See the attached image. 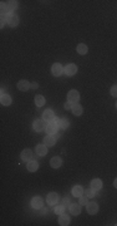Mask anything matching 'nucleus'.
I'll use <instances>...</instances> for the list:
<instances>
[{
    "instance_id": "nucleus-1",
    "label": "nucleus",
    "mask_w": 117,
    "mask_h": 226,
    "mask_svg": "<svg viewBox=\"0 0 117 226\" xmlns=\"http://www.w3.org/2000/svg\"><path fill=\"white\" fill-rule=\"evenodd\" d=\"M67 99L68 102H71L72 104H77V102L80 101V94L77 91H75V89H72V91L68 92L67 94Z\"/></svg>"
},
{
    "instance_id": "nucleus-2",
    "label": "nucleus",
    "mask_w": 117,
    "mask_h": 226,
    "mask_svg": "<svg viewBox=\"0 0 117 226\" xmlns=\"http://www.w3.org/2000/svg\"><path fill=\"white\" fill-rule=\"evenodd\" d=\"M42 119L45 121V122H47V123H50V122H52V121L55 119V114H54V112L51 111V109H46V111L42 113Z\"/></svg>"
},
{
    "instance_id": "nucleus-3",
    "label": "nucleus",
    "mask_w": 117,
    "mask_h": 226,
    "mask_svg": "<svg viewBox=\"0 0 117 226\" xmlns=\"http://www.w3.org/2000/svg\"><path fill=\"white\" fill-rule=\"evenodd\" d=\"M6 17H8V24L10 25V27H16V25L19 24V18L16 17V15H15V14H11V13H9L8 15H6Z\"/></svg>"
},
{
    "instance_id": "nucleus-4",
    "label": "nucleus",
    "mask_w": 117,
    "mask_h": 226,
    "mask_svg": "<svg viewBox=\"0 0 117 226\" xmlns=\"http://www.w3.org/2000/svg\"><path fill=\"white\" fill-rule=\"evenodd\" d=\"M51 72H52V74H54V76L58 77V76L62 74L63 68H62V65L60 64V63H55V64L52 65V68H51Z\"/></svg>"
},
{
    "instance_id": "nucleus-5",
    "label": "nucleus",
    "mask_w": 117,
    "mask_h": 226,
    "mask_svg": "<svg viewBox=\"0 0 117 226\" xmlns=\"http://www.w3.org/2000/svg\"><path fill=\"white\" fill-rule=\"evenodd\" d=\"M57 201H58V195L57 193L51 192V193L47 195V203H49L50 206H54L55 203H57Z\"/></svg>"
},
{
    "instance_id": "nucleus-6",
    "label": "nucleus",
    "mask_w": 117,
    "mask_h": 226,
    "mask_svg": "<svg viewBox=\"0 0 117 226\" xmlns=\"http://www.w3.org/2000/svg\"><path fill=\"white\" fill-rule=\"evenodd\" d=\"M65 74H67V76H73L75 74V73L77 72V67L75 65V64H67L66 67H65Z\"/></svg>"
},
{
    "instance_id": "nucleus-7",
    "label": "nucleus",
    "mask_w": 117,
    "mask_h": 226,
    "mask_svg": "<svg viewBox=\"0 0 117 226\" xmlns=\"http://www.w3.org/2000/svg\"><path fill=\"white\" fill-rule=\"evenodd\" d=\"M21 158L25 162H29L33 160V152H31V150H24L21 152Z\"/></svg>"
},
{
    "instance_id": "nucleus-8",
    "label": "nucleus",
    "mask_w": 117,
    "mask_h": 226,
    "mask_svg": "<svg viewBox=\"0 0 117 226\" xmlns=\"http://www.w3.org/2000/svg\"><path fill=\"white\" fill-rule=\"evenodd\" d=\"M57 129H58V124L55 122V123H49L46 127V132L49 134H55L57 133Z\"/></svg>"
},
{
    "instance_id": "nucleus-9",
    "label": "nucleus",
    "mask_w": 117,
    "mask_h": 226,
    "mask_svg": "<svg viewBox=\"0 0 117 226\" xmlns=\"http://www.w3.org/2000/svg\"><path fill=\"white\" fill-rule=\"evenodd\" d=\"M98 211V205L96 202H90L87 205V212L90 215H95V214H97Z\"/></svg>"
},
{
    "instance_id": "nucleus-10",
    "label": "nucleus",
    "mask_w": 117,
    "mask_h": 226,
    "mask_svg": "<svg viewBox=\"0 0 117 226\" xmlns=\"http://www.w3.org/2000/svg\"><path fill=\"white\" fill-rule=\"evenodd\" d=\"M34 128H35V131H38V132L45 129V121L44 119H36L34 122Z\"/></svg>"
},
{
    "instance_id": "nucleus-11",
    "label": "nucleus",
    "mask_w": 117,
    "mask_h": 226,
    "mask_svg": "<svg viewBox=\"0 0 117 226\" xmlns=\"http://www.w3.org/2000/svg\"><path fill=\"white\" fill-rule=\"evenodd\" d=\"M18 88L20 89V91H23V92H25V91H28L29 88H31V84L28 82V81H25V79H23V81H20L19 83H18Z\"/></svg>"
},
{
    "instance_id": "nucleus-12",
    "label": "nucleus",
    "mask_w": 117,
    "mask_h": 226,
    "mask_svg": "<svg viewBox=\"0 0 117 226\" xmlns=\"http://www.w3.org/2000/svg\"><path fill=\"white\" fill-rule=\"evenodd\" d=\"M50 165H51L52 169H58V167L62 165V160L60 157H52L51 161H50Z\"/></svg>"
},
{
    "instance_id": "nucleus-13",
    "label": "nucleus",
    "mask_w": 117,
    "mask_h": 226,
    "mask_svg": "<svg viewBox=\"0 0 117 226\" xmlns=\"http://www.w3.org/2000/svg\"><path fill=\"white\" fill-rule=\"evenodd\" d=\"M70 212H71L72 215H75V216H77V215L81 212V205H80V202L71 205V206H70Z\"/></svg>"
},
{
    "instance_id": "nucleus-14",
    "label": "nucleus",
    "mask_w": 117,
    "mask_h": 226,
    "mask_svg": "<svg viewBox=\"0 0 117 226\" xmlns=\"http://www.w3.org/2000/svg\"><path fill=\"white\" fill-rule=\"evenodd\" d=\"M31 206H33L34 209H41L42 207V198L36 196L33 198V201H31Z\"/></svg>"
},
{
    "instance_id": "nucleus-15",
    "label": "nucleus",
    "mask_w": 117,
    "mask_h": 226,
    "mask_svg": "<svg viewBox=\"0 0 117 226\" xmlns=\"http://www.w3.org/2000/svg\"><path fill=\"white\" fill-rule=\"evenodd\" d=\"M101 187H102V181L100 178H95V180L91 181V188H93L95 191H98Z\"/></svg>"
},
{
    "instance_id": "nucleus-16",
    "label": "nucleus",
    "mask_w": 117,
    "mask_h": 226,
    "mask_svg": "<svg viewBox=\"0 0 117 226\" xmlns=\"http://www.w3.org/2000/svg\"><path fill=\"white\" fill-rule=\"evenodd\" d=\"M0 102H1L3 106H10V104H11V97H10L9 94H1Z\"/></svg>"
},
{
    "instance_id": "nucleus-17",
    "label": "nucleus",
    "mask_w": 117,
    "mask_h": 226,
    "mask_svg": "<svg viewBox=\"0 0 117 226\" xmlns=\"http://www.w3.org/2000/svg\"><path fill=\"white\" fill-rule=\"evenodd\" d=\"M36 153L39 156H45L47 153V148H46V145H39L36 146Z\"/></svg>"
},
{
    "instance_id": "nucleus-18",
    "label": "nucleus",
    "mask_w": 117,
    "mask_h": 226,
    "mask_svg": "<svg viewBox=\"0 0 117 226\" xmlns=\"http://www.w3.org/2000/svg\"><path fill=\"white\" fill-rule=\"evenodd\" d=\"M55 142H56V140H55V137H54L52 134L46 136V137L44 138V143H45L46 146H54Z\"/></svg>"
},
{
    "instance_id": "nucleus-19",
    "label": "nucleus",
    "mask_w": 117,
    "mask_h": 226,
    "mask_svg": "<svg viewBox=\"0 0 117 226\" xmlns=\"http://www.w3.org/2000/svg\"><path fill=\"white\" fill-rule=\"evenodd\" d=\"M38 169H39V164H38L36 161H33V160H31V161L28 162V170H29V171L34 172V171H36Z\"/></svg>"
},
{
    "instance_id": "nucleus-20",
    "label": "nucleus",
    "mask_w": 117,
    "mask_h": 226,
    "mask_svg": "<svg viewBox=\"0 0 117 226\" xmlns=\"http://www.w3.org/2000/svg\"><path fill=\"white\" fill-rule=\"evenodd\" d=\"M83 193V188L81 186H75L72 188V195L76 196V197H81Z\"/></svg>"
},
{
    "instance_id": "nucleus-21",
    "label": "nucleus",
    "mask_w": 117,
    "mask_h": 226,
    "mask_svg": "<svg viewBox=\"0 0 117 226\" xmlns=\"http://www.w3.org/2000/svg\"><path fill=\"white\" fill-rule=\"evenodd\" d=\"M58 224L62 225V226H66L70 224V217L67 215H60V219H58Z\"/></svg>"
},
{
    "instance_id": "nucleus-22",
    "label": "nucleus",
    "mask_w": 117,
    "mask_h": 226,
    "mask_svg": "<svg viewBox=\"0 0 117 226\" xmlns=\"http://www.w3.org/2000/svg\"><path fill=\"white\" fill-rule=\"evenodd\" d=\"M55 122L58 124V127H61L62 129H65L68 127V121L66 118H62V119H56Z\"/></svg>"
},
{
    "instance_id": "nucleus-23",
    "label": "nucleus",
    "mask_w": 117,
    "mask_h": 226,
    "mask_svg": "<svg viewBox=\"0 0 117 226\" xmlns=\"http://www.w3.org/2000/svg\"><path fill=\"white\" fill-rule=\"evenodd\" d=\"M76 50H77V53L78 54H81V55H83V54H86L87 53V45H85V44H78L77 45V48H76Z\"/></svg>"
},
{
    "instance_id": "nucleus-24",
    "label": "nucleus",
    "mask_w": 117,
    "mask_h": 226,
    "mask_svg": "<svg viewBox=\"0 0 117 226\" xmlns=\"http://www.w3.org/2000/svg\"><path fill=\"white\" fill-rule=\"evenodd\" d=\"M71 109H72V113L75 114V116H80V114H82V107L80 106V104H73Z\"/></svg>"
},
{
    "instance_id": "nucleus-25",
    "label": "nucleus",
    "mask_w": 117,
    "mask_h": 226,
    "mask_svg": "<svg viewBox=\"0 0 117 226\" xmlns=\"http://www.w3.org/2000/svg\"><path fill=\"white\" fill-rule=\"evenodd\" d=\"M35 103H36V106H38V107L44 106V103H45V98L42 97V96H36V97H35Z\"/></svg>"
},
{
    "instance_id": "nucleus-26",
    "label": "nucleus",
    "mask_w": 117,
    "mask_h": 226,
    "mask_svg": "<svg viewBox=\"0 0 117 226\" xmlns=\"http://www.w3.org/2000/svg\"><path fill=\"white\" fill-rule=\"evenodd\" d=\"M6 7L9 10H15L18 8V1H15V0H11V1H8L6 3Z\"/></svg>"
},
{
    "instance_id": "nucleus-27",
    "label": "nucleus",
    "mask_w": 117,
    "mask_h": 226,
    "mask_svg": "<svg viewBox=\"0 0 117 226\" xmlns=\"http://www.w3.org/2000/svg\"><path fill=\"white\" fill-rule=\"evenodd\" d=\"M63 211H65V205H60V206L55 207V214L56 215H62Z\"/></svg>"
},
{
    "instance_id": "nucleus-28",
    "label": "nucleus",
    "mask_w": 117,
    "mask_h": 226,
    "mask_svg": "<svg viewBox=\"0 0 117 226\" xmlns=\"http://www.w3.org/2000/svg\"><path fill=\"white\" fill-rule=\"evenodd\" d=\"M0 12H1V15H8L9 13V9H8V7H6V4L5 3H1V7H0Z\"/></svg>"
},
{
    "instance_id": "nucleus-29",
    "label": "nucleus",
    "mask_w": 117,
    "mask_h": 226,
    "mask_svg": "<svg viewBox=\"0 0 117 226\" xmlns=\"http://www.w3.org/2000/svg\"><path fill=\"white\" fill-rule=\"evenodd\" d=\"M86 196L90 197V198L95 196V190H93V188H88V190L86 191Z\"/></svg>"
},
{
    "instance_id": "nucleus-30",
    "label": "nucleus",
    "mask_w": 117,
    "mask_h": 226,
    "mask_svg": "<svg viewBox=\"0 0 117 226\" xmlns=\"http://www.w3.org/2000/svg\"><path fill=\"white\" fill-rule=\"evenodd\" d=\"M80 205H87V196L80 197Z\"/></svg>"
},
{
    "instance_id": "nucleus-31",
    "label": "nucleus",
    "mask_w": 117,
    "mask_h": 226,
    "mask_svg": "<svg viewBox=\"0 0 117 226\" xmlns=\"http://www.w3.org/2000/svg\"><path fill=\"white\" fill-rule=\"evenodd\" d=\"M111 94H112L113 97H117V86H115V87L111 88Z\"/></svg>"
},
{
    "instance_id": "nucleus-32",
    "label": "nucleus",
    "mask_w": 117,
    "mask_h": 226,
    "mask_svg": "<svg viewBox=\"0 0 117 226\" xmlns=\"http://www.w3.org/2000/svg\"><path fill=\"white\" fill-rule=\"evenodd\" d=\"M72 106H73V104H72L71 102H68V101L65 103V108H66V109H70V108H72Z\"/></svg>"
},
{
    "instance_id": "nucleus-33",
    "label": "nucleus",
    "mask_w": 117,
    "mask_h": 226,
    "mask_svg": "<svg viewBox=\"0 0 117 226\" xmlns=\"http://www.w3.org/2000/svg\"><path fill=\"white\" fill-rule=\"evenodd\" d=\"M68 203H70V198L65 197V198H63V205H68Z\"/></svg>"
},
{
    "instance_id": "nucleus-34",
    "label": "nucleus",
    "mask_w": 117,
    "mask_h": 226,
    "mask_svg": "<svg viewBox=\"0 0 117 226\" xmlns=\"http://www.w3.org/2000/svg\"><path fill=\"white\" fill-rule=\"evenodd\" d=\"M31 88L36 89V88H38V83H33V84H31Z\"/></svg>"
},
{
    "instance_id": "nucleus-35",
    "label": "nucleus",
    "mask_w": 117,
    "mask_h": 226,
    "mask_svg": "<svg viewBox=\"0 0 117 226\" xmlns=\"http://www.w3.org/2000/svg\"><path fill=\"white\" fill-rule=\"evenodd\" d=\"M46 214V209L45 207H41V215H45Z\"/></svg>"
},
{
    "instance_id": "nucleus-36",
    "label": "nucleus",
    "mask_w": 117,
    "mask_h": 226,
    "mask_svg": "<svg viewBox=\"0 0 117 226\" xmlns=\"http://www.w3.org/2000/svg\"><path fill=\"white\" fill-rule=\"evenodd\" d=\"M113 185H115V187H117V178L115 180V182H113Z\"/></svg>"
},
{
    "instance_id": "nucleus-37",
    "label": "nucleus",
    "mask_w": 117,
    "mask_h": 226,
    "mask_svg": "<svg viewBox=\"0 0 117 226\" xmlns=\"http://www.w3.org/2000/svg\"><path fill=\"white\" fill-rule=\"evenodd\" d=\"M116 107H117V104H116Z\"/></svg>"
}]
</instances>
